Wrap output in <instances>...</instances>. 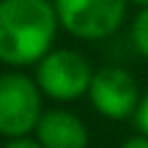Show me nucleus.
Here are the masks:
<instances>
[{"mask_svg":"<svg viewBox=\"0 0 148 148\" xmlns=\"http://www.w3.org/2000/svg\"><path fill=\"white\" fill-rule=\"evenodd\" d=\"M52 0H0V63L36 66L58 33Z\"/></svg>","mask_w":148,"mask_h":148,"instance_id":"f257e3e1","label":"nucleus"},{"mask_svg":"<svg viewBox=\"0 0 148 148\" xmlns=\"http://www.w3.org/2000/svg\"><path fill=\"white\" fill-rule=\"evenodd\" d=\"M44 93L36 79L19 71L0 74V137L14 140L36 132L38 118L44 115Z\"/></svg>","mask_w":148,"mask_h":148,"instance_id":"f03ea898","label":"nucleus"},{"mask_svg":"<svg viewBox=\"0 0 148 148\" xmlns=\"http://www.w3.org/2000/svg\"><path fill=\"white\" fill-rule=\"evenodd\" d=\"M58 25L82 41H101L121 27L129 0H52Z\"/></svg>","mask_w":148,"mask_h":148,"instance_id":"7ed1b4c3","label":"nucleus"},{"mask_svg":"<svg viewBox=\"0 0 148 148\" xmlns=\"http://www.w3.org/2000/svg\"><path fill=\"white\" fill-rule=\"evenodd\" d=\"M36 85L44 96L55 101H74L79 96H88L90 79V63L74 49H49L36 63Z\"/></svg>","mask_w":148,"mask_h":148,"instance_id":"20e7f679","label":"nucleus"},{"mask_svg":"<svg viewBox=\"0 0 148 148\" xmlns=\"http://www.w3.org/2000/svg\"><path fill=\"white\" fill-rule=\"evenodd\" d=\"M88 99L99 115L112 118V121H123V118L134 115V110L140 104V90H137L134 77L126 69L104 66V69L93 71Z\"/></svg>","mask_w":148,"mask_h":148,"instance_id":"39448f33","label":"nucleus"},{"mask_svg":"<svg viewBox=\"0 0 148 148\" xmlns=\"http://www.w3.org/2000/svg\"><path fill=\"white\" fill-rule=\"evenodd\" d=\"M33 137L44 148H88V126L69 110H44Z\"/></svg>","mask_w":148,"mask_h":148,"instance_id":"423d86ee","label":"nucleus"},{"mask_svg":"<svg viewBox=\"0 0 148 148\" xmlns=\"http://www.w3.org/2000/svg\"><path fill=\"white\" fill-rule=\"evenodd\" d=\"M132 44L143 58H148V5L140 8V14L132 22Z\"/></svg>","mask_w":148,"mask_h":148,"instance_id":"0eeeda50","label":"nucleus"},{"mask_svg":"<svg viewBox=\"0 0 148 148\" xmlns=\"http://www.w3.org/2000/svg\"><path fill=\"white\" fill-rule=\"evenodd\" d=\"M132 118H134V129L148 137V93L140 96V104H137V110H134Z\"/></svg>","mask_w":148,"mask_h":148,"instance_id":"6e6552de","label":"nucleus"},{"mask_svg":"<svg viewBox=\"0 0 148 148\" xmlns=\"http://www.w3.org/2000/svg\"><path fill=\"white\" fill-rule=\"evenodd\" d=\"M3 148H44V145L38 143L36 137H30V134H27V137H14V140H8Z\"/></svg>","mask_w":148,"mask_h":148,"instance_id":"1a4fd4ad","label":"nucleus"},{"mask_svg":"<svg viewBox=\"0 0 148 148\" xmlns=\"http://www.w3.org/2000/svg\"><path fill=\"white\" fill-rule=\"evenodd\" d=\"M121 148H148V137L137 132V134H132V137H126V140H123Z\"/></svg>","mask_w":148,"mask_h":148,"instance_id":"9d476101","label":"nucleus"},{"mask_svg":"<svg viewBox=\"0 0 148 148\" xmlns=\"http://www.w3.org/2000/svg\"><path fill=\"white\" fill-rule=\"evenodd\" d=\"M129 3H134V5H140V8H145V5H148V0H129Z\"/></svg>","mask_w":148,"mask_h":148,"instance_id":"9b49d317","label":"nucleus"}]
</instances>
